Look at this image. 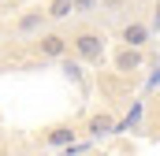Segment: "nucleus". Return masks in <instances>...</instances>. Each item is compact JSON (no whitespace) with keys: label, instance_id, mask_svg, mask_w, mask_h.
<instances>
[{"label":"nucleus","instance_id":"f257e3e1","mask_svg":"<svg viewBox=\"0 0 160 156\" xmlns=\"http://www.w3.org/2000/svg\"><path fill=\"white\" fill-rule=\"evenodd\" d=\"M104 34L101 30H93V26H82L71 34V48H75V56H78L82 63H101L104 60Z\"/></svg>","mask_w":160,"mask_h":156},{"label":"nucleus","instance_id":"f03ea898","mask_svg":"<svg viewBox=\"0 0 160 156\" xmlns=\"http://www.w3.org/2000/svg\"><path fill=\"white\" fill-rule=\"evenodd\" d=\"M67 48H71V37L60 34V30H48V26L34 37V52H38L41 60H63Z\"/></svg>","mask_w":160,"mask_h":156},{"label":"nucleus","instance_id":"7ed1b4c3","mask_svg":"<svg viewBox=\"0 0 160 156\" xmlns=\"http://www.w3.org/2000/svg\"><path fill=\"white\" fill-rule=\"evenodd\" d=\"M45 26H48V11L45 7H30V11H22L15 19V34L19 37H38Z\"/></svg>","mask_w":160,"mask_h":156},{"label":"nucleus","instance_id":"20e7f679","mask_svg":"<svg viewBox=\"0 0 160 156\" xmlns=\"http://www.w3.org/2000/svg\"><path fill=\"white\" fill-rule=\"evenodd\" d=\"M149 37H153V30H149V22H142V19L123 22V30H119V41L123 45H134V48H145Z\"/></svg>","mask_w":160,"mask_h":156},{"label":"nucleus","instance_id":"39448f33","mask_svg":"<svg viewBox=\"0 0 160 156\" xmlns=\"http://www.w3.org/2000/svg\"><path fill=\"white\" fill-rule=\"evenodd\" d=\"M86 130H89V138H104V134H116V130H119V123H116L112 112H97V115H89Z\"/></svg>","mask_w":160,"mask_h":156},{"label":"nucleus","instance_id":"423d86ee","mask_svg":"<svg viewBox=\"0 0 160 156\" xmlns=\"http://www.w3.org/2000/svg\"><path fill=\"white\" fill-rule=\"evenodd\" d=\"M142 48H134V45H123L119 52H116V71H123V75H130V71H138L142 67Z\"/></svg>","mask_w":160,"mask_h":156},{"label":"nucleus","instance_id":"0eeeda50","mask_svg":"<svg viewBox=\"0 0 160 156\" xmlns=\"http://www.w3.org/2000/svg\"><path fill=\"white\" fill-rule=\"evenodd\" d=\"M45 11H48V22H67L75 15V0H48Z\"/></svg>","mask_w":160,"mask_h":156},{"label":"nucleus","instance_id":"6e6552de","mask_svg":"<svg viewBox=\"0 0 160 156\" xmlns=\"http://www.w3.org/2000/svg\"><path fill=\"white\" fill-rule=\"evenodd\" d=\"M48 145L71 149V145H75V130H71V126H52V130H48Z\"/></svg>","mask_w":160,"mask_h":156},{"label":"nucleus","instance_id":"1a4fd4ad","mask_svg":"<svg viewBox=\"0 0 160 156\" xmlns=\"http://www.w3.org/2000/svg\"><path fill=\"white\" fill-rule=\"evenodd\" d=\"M97 7V0H75V15H89Z\"/></svg>","mask_w":160,"mask_h":156},{"label":"nucleus","instance_id":"9d476101","mask_svg":"<svg viewBox=\"0 0 160 156\" xmlns=\"http://www.w3.org/2000/svg\"><path fill=\"white\" fill-rule=\"evenodd\" d=\"M63 71H67V78H71V82H78V78H82V67H78V63H67Z\"/></svg>","mask_w":160,"mask_h":156},{"label":"nucleus","instance_id":"9b49d317","mask_svg":"<svg viewBox=\"0 0 160 156\" xmlns=\"http://www.w3.org/2000/svg\"><path fill=\"white\" fill-rule=\"evenodd\" d=\"M153 19H157V22H160V0H157V4H153Z\"/></svg>","mask_w":160,"mask_h":156}]
</instances>
